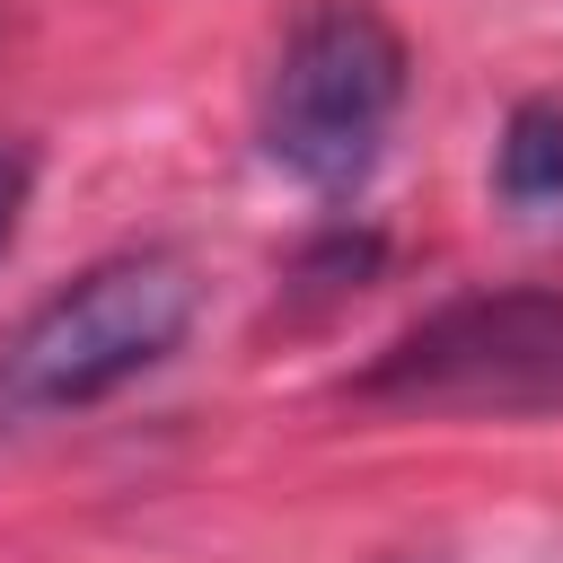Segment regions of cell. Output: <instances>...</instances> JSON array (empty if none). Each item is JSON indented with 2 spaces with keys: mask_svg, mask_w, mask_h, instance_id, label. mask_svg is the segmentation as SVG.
Listing matches in <instances>:
<instances>
[{
  "mask_svg": "<svg viewBox=\"0 0 563 563\" xmlns=\"http://www.w3.org/2000/svg\"><path fill=\"white\" fill-rule=\"evenodd\" d=\"M194 325V273L176 255H106L0 334V431L79 413L158 369Z\"/></svg>",
  "mask_w": 563,
  "mask_h": 563,
  "instance_id": "obj_1",
  "label": "cell"
},
{
  "mask_svg": "<svg viewBox=\"0 0 563 563\" xmlns=\"http://www.w3.org/2000/svg\"><path fill=\"white\" fill-rule=\"evenodd\" d=\"M405 106V35L378 0H308L264 70V158L308 194H352Z\"/></svg>",
  "mask_w": 563,
  "mask_h": 563,
  "instance_id": "obj_2",
  "label": "cell"
},
{
  "mask_svg": "<svg viewBox=\"0 0 563 563\" xmlns=\"http://www.w3.org/2000/svg\"><path fill=\"white\" fill-rule=\"evenodd\" d=\"M361 405L431 413H554L563 405V290H475L405 325L361 378Z\"/></svg>",
  "mask_w": 563,
  "mask_h": 563,
  "instance_id": "obj_3",
  "label": "cell"
},
{
  "mask_svg": "<svg viewBox=\"0 0 563 563\" xmlns=\"http://www.w3.org/2000/svg\"><path fill=\"white\" fill-rule=\"evenodd\" d=\"M493 185L510 211H563V106H545V97L510 106L501 150H493Z\"/></svg>",
  "mask_w": 563,
  "mask_h": 563,
  "instance_id": "obj_4",
  "label": "cell"
},
{
  "mask_svg": "<svg viewBox=\"0 0 563 563\" xmlns=\"http://www.w3.org/2000/svg\"><path fill=\"white\" fill-rule=\"evenodd\" d=\"M26 194H35V150H26V141H0V255H9V238H18Z\"/></svg>",
  "mask_w": 563,
  "mask_h": 563,
  "instance_id": "obj_5",
  "label": "cell"
}]
</instances>
